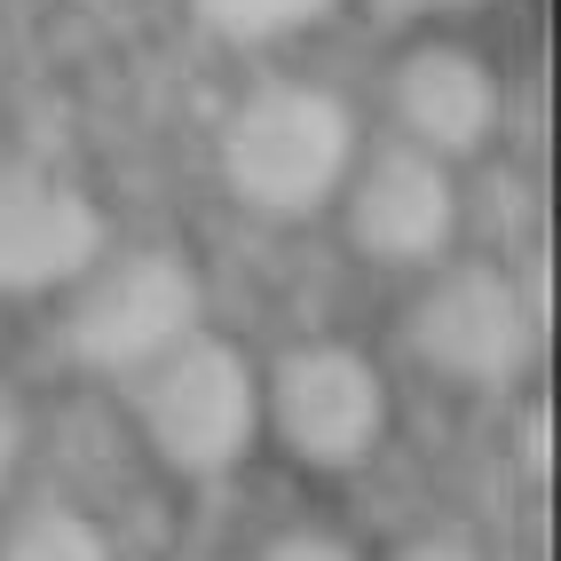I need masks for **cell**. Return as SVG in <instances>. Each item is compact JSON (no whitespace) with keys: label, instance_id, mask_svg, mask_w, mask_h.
I'll return each mask as SVG.
<instances>
[{"label":"cell","instance_id":"2","mask_svg":"<svg viewBox=\"0 0 561 561\" xmlns=\"http://www.w3.org/2000/svg\"><path fill=\"white\" fill-rule=\"evenodd\" d=\"M135 420L174 474H230L261 435V371L245 364V348L191 332L151 371H135Z\"/></svg>","mask_w":561,"mask_h":561},{"label":"cell","instance_id":"3","mask_svg":"<svg viewBox=\"0 0 561 561\" xmlns=\"http://www.w3.org/2000/svg\"><path fill=\"white\" fill-rule=\"evenodd\" d=\"M198 332V270L167 245H135L119 261H95L80 277V301L64 317V341L95 371H151L167 348Z\"/></svg>","mask_w":561,"mask_h":561},{"label":"cell","instance_id":"4","mask_svg":"<svg viewBox=\"0 0 561 561\" xmlns=\"http://www.w3.org/2000/svg\"><path fill=\"white\" fill-rule=\"evenodd\" d=\"M261 427H277V443L317 474L364 467L388 435V380L348 341L285 348L277 371L261 380Z\"/></svg>","mask_w":561,"mask_h":561},{"label":"cell","instance_id":"14","mask_svg":"<svg viewBox=\"0 0 561 561\" xmlns=\"http://www.w3.org/2000/svg\"><path fill=\"white\" fill-rule=\"evenodd\" d=\"M396 9H459V0H396Z\"/></svg>","mask_w":561,"mask_h":561},{"label":"cell","instance_id":"9","mask_svg":"<svg viewBox=\"0 0 561 561\" xmlns=\"http://www.w3.org/2000/svg\"><path fill=\"white\" fill-rule=\"evenodd\" d=\"M0 561H119V553L95 530V514L48 499V506H24L9 530H0Z\"/></svg>","mask_w":561,"mask_h":561},{"label":"cell","instance_id":"1","mask_svg":"<svg viewBox=\"0 0 561 561\" xmlns=\"http://www.w3.org/2000/svg\"><path fill=\"white\" fill-rule=\"evenodd\" d=\"M348 167H356V111L332 88L270 80L221 119V182L238 206L270 221H301L332 206Z\"/></svg>","mask_w":561,"mask_h":561},{"label":"cell","instance_id":"12","mask_svg":"<svg viewBox=\"0 0 561 561\" xmlns=\"http://www.w3.org/2000/svg\"><path fill=\"white\" fill-rule=\"evenodd\" d=\"M388 561H482V553H474L459 530H420V538H403Z\"/></svg>","mask_w":561,"mask_h":561},{"label":"cell","instance_id":"11","mask_svg":"<svg viewBox=\"0 0 561 561\" xmlns=\"http://www.w3.org/2000/svg\"><path fill=\"white\" fill-rule=\"evenodd\" d=\"M253 561H364L348 538H332V530H285V538H270Z\"/></svg>","mask_w":561,"mask_h":561},{"label":"cell","instance_id":"5","mask_svg":"<svg viewBox=\"0 0 561 561\" xmlns=\"http://www.w3.org/2000/svg\"><path fill=\"white\" fill-rule=\"evenodd\" d=\"M530 341H538V301L491 261H459L411 301V348L459 388H506Z\"/></svg>","mask_w":561,"mask_h":561},{"label":"cell","instance_id":"7","mask_svg":"<svg viewBox=\"0 0 561 561\" xmlns=\"http://www.w3.org/2000/svg\"><path fill=\"white\" fill-rule=\"evenodd\" d=\"M103 261V206L64 174H0V293H56Z\"/></svg>","mask_w":561,"mask_h":561},{"label":"cell","instance_id":"8","mask_svg":"<svg viewBox=\"0 0 561 561\" xmlns=\"http://www.w3.org/2000/svg\"><path fill=\"white\" fill-rule=\"evenodd\" d=\"M396 127L411 151H427L443 167L474 159L499 127V80L491 64L459 41H427L396 64Z\"/></svg>","mask_w":561,"mask_h":561},{"label":"cell","instance_id":"13","mask_svg":"<svg viewBox=\"0 0 561 561\" xmlns=\"http://www.w3.org/2000/svg\"><path fill=\"white\" fill-rule=\"evenodd\" d=\"M16 451H24V420L0 403V491H9V474H16Z\"/></svg>","mask_w":561,"mask_h":561},{"label":"cell","instance_id":"10","mask_svg":"<svg viewBox=\"0 0 561 561\" xmlns=\"http://www.w3.org/2000/svg\"><path fill=\"white\" fill-rule=\"evenodd\" d=\"M341 0H198V16L238 48H270V41H293V32L324 24Z\"/></svg>","mask_w":561,"mask_h":561},{"label":"cell","instance_id":"6","mask_svg":"<svg viewBox=\"0 0 561 561\" xmlns=\"http://www.w3.org/2000/svg\"><path fill=\"white\" fill-rule=\"evenodd\" d=\"M341 214H348L356 253L388 261V270H420V261H443L459 238V182L443 159L411 151V142H388V151L348 167Z\"/></svg>","mask_w":561,"mask_h":561}]
</instances>
